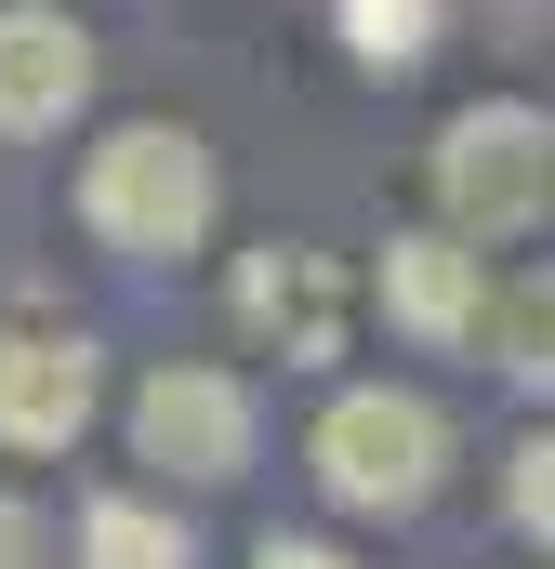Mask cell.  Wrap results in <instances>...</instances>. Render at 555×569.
<instances>
[{
  "mask_svg": "<svg viewBox=\"0 0 555 569\" xmlns=\"http://www.w3.org/2000/svg\"><path fill=\"white\" fill-rule=\"evenodd\" d=\"M133 450L159 477H239L252 463V385L239 371H199V358H172V371H145L133 385Z\"/></svg>",
  "mask_w": 555,
  "mask_h": 569,
  "instance_id": "277c9868",
  "label": "cell"
},
{
  "mask_svg": "<svg viewBox=\"0 0 555 569\" xmlns=\"http://www.w3.org/2000/svg\"><path fill=\"white\" fill-rule=\"evenodd\" d=\"M252 569H357V557H344V543H317V530H265Z\"/></svg>",
  "mask_w": 555,
  "mask_h": 569,
  "instance_id": "4fadbf2b",
  "label": "cell"
},
{
  "mask_svg": "<svg viewBox=\"0 0 555 569\" xmlns=\"http://www.w3.org/2000/svg\"><path fill=\"white\" fill-rule=\"evenodd\" d=\"M304 463H317V490L344 517H411L423 490H436V463H450V425L411 385H344L317 411V437H304Z\"/></svg>",
  "mask_w": 555,
  "mask_h": 569,
  "instance_id": "7a4b0ae2",
  "label": "cell"
},
{
  "mask_svg": "<svg viewBox=\"0 0 555 569\" xmlns=\"http://www.w3.org/2000/svg\"><path fill=\"white\" fill-rule=\"evenodd\" d=\"M93 425V345L80 331H0V450H67Z\"/></svg>",
  "mask_w": 555,
  "mask_h": 569,
  "instance_id": "52a82bcc",
  "label": "cell"
},
{
  "mask_svg": "<svg viewBox=\"0 0 555 569\" xmlns=\"http://www.w3.org/2000/svg\"><path fill=\"white\" fill-rule=\"evenodd\" d=\"M529 398H555V266H529V279H503L490 291V331H476Z\"/></svg>",
  "mask_w": 555,
  "mask_h": 569,
  "instance_id": "30bf717a",
  "label": "cell"
},
{
  "mask_svg": "<svg viewBox=\"0 0 555 569\" xmlns=\"http://www.w3.org/2000/svg\"><path fill=\"white\" fill-rule=\"evenodd\" d=\"M503 503H516V530H529V543H555V425H543V437H516Z\"/></svg>",
  "mask_w": 555,
  "mask_h": 569,
  "instance_id": "7c38bea8",
  "label": "cell"
},
{
  "mask_svg": "<svg viewBox=\"0 0 555 569\" xmlns=\"http://www.w3.org/2000/svg\"><path fill=\"white\" fill-rule=\"evenodd\" d=\"M436 212L463 239H516L555 212V120L543 107H463L436 133Z\"/></svg>",
  "mask_w": 555,
  "mask_h": 569,
  "instance_id": "3957f363",
  "label": "cell"
},
{
  "mask_svg": "<svg viewBox=\"0 0 555 569\" xmlns=\"http://www.w3.org/2000/svg\"><path fill=\"white\" fill-rule=\"evenodd\" d=\"M384 305L411 318L423 345H463V331H490V252H463V226L384 239Z\"/></svg>",
  "mask_w": 555,
  "mask_h": 569,
  "instance_id": "ba28073f",
  "label": "cell"
},
{
  "mask_svg": "<svg viewBox=\"0 0 555 569\" xmlns=\"http://www.w3.org/2000/svg\"><path fill=\"white\" fill-rule=\"evenodd\" d=\"M212 212H225V186H212V146L185 133V120H120V133H93L80 159V226L107 239V252H199L212 239Z\"/></svg>",
  "mask_w": 555,
  "mask_h": 569,
  "instance_id": "6da1fadb",
  "label": "cell"
},
{
  "mask_svg": "<svg viewBox=\"0 0 555 569\" xmlns=\"http://www.w3.org/2000/svg\"><path fill=\"white\" fill-rule=\"evenodd\" d=\"M344 53L371 67V80H397L436 53V0H344Z\"/></svg>",
  "mask_w": 555,
  "mask_h": 569,
  "instance_id": "8fae6325",
  "label": "cell"
},
{
  "mask_svg": "<svg viewBox=\"0 0 555 569\" xmlns=\"http://www.w3.org/2000/svg\"><path fill=\"white\" fill-rule=\"evenodd\" d=\"M93 93V27L53 0H0V133H67Z\"/></svg>",
  "mask_w": 555,
  "mask_h": 569,
  "instance_id": "8992f818",
  "label": "cell"
},
{
  "mask_svg": "<svg viewBox=\"0 0 555 569\" xmlns=\"http://www.w3.org/2000/svg\"><path fill=\"white\" fill-rule=\"evenodd\" d=\"M53 557V530H40V503H13V490H0V569H40Z\"/></svg>",
  "mask_w": 555,
  "mask_h": 569,
  "instance_id": "5bb4252c",
  "label": "cell"
},
{
  "mask_svg": "<svg viewBox=\"0 0 555 569\" xmlns=\"http://www.w3.org/2000/svg\"><path fill=\"white\" fill-rule=\"evenodd\" d=\"M80 569H185V517L145 503V490H107L80 517Z\"/></svg>",
  "mask_w": 555,
  "mask_h": 569,
  "instance_id": "9c48e42d",
  "label": "cell"
},
{
  "mask_svg": "<svg viewBox=\"0 0 555 569\" xmlns=\"http://www.w3.org/2000/svg\"><path fill=\"white\" fill-rule=\"evenodd\" d=\"M239 331L265 345L278 371H331V358H344V266L304 252V239L252 252V266H239Z\"/></svg>",
  "mask_w": 555,
  "mask_h": 569,
  "instance_id": "5b68a950",
  "label": "cell"
}]
</instances>
